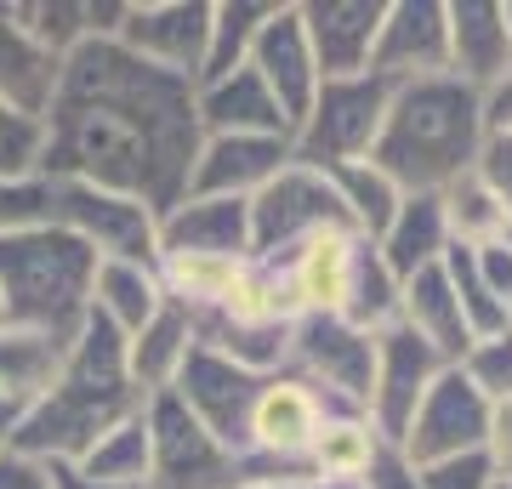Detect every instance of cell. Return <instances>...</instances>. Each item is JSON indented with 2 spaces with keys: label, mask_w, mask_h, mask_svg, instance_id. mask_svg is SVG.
<instances>
[{
  "label": "cell",
  "mask_w": 512,
  "mask_h": 489,
  "mask_svg": "<svg viewBox=\"0 0 512 489\" xmlns=\"http://www.w3.org/2000/svg\"><path fill=\"white\" fill-rule=\"evenodd\" d=\"M52 217V177L0 182V234H23Z\"/></svg>",
  "instance_id": "obj_38"
},
{
  "label": "cell",
  "mask_w": 512,
  "mask_h": 489,
  "mask_svg": "<svg viewBox=\"0 0 512 489\" xmlns=\"http://www.w3.org/2000/svg\"><path fill=\"white\" fill-rule=\"evenodd\" d=\"M63 353H69V342H57L46 330L0 325V399L18 404V410L46 399V387L63 370Z\"/></svg>",
  "instance_id": "obj_29"
},
{
  "label": "cell",
  "mask_w": 512,
  "mask_h": 489,
  "mask_svg": "<svg viewBox=\"0 0 512 489\" xmlns=\"http://www.w3.org/2000/svg\"><path fill=\"white\" fill-rule=\"evenodd\" d=\"M495 489H512V484H507V478H495Z\"/></svg>",
  "instance_id": "obj_48"
},
{
  "label": "cell",
  "mask_w": 512,
  "mask_h": 489,
  "mask_svg": "<svg viewBox=\"0 0 512 489\" xmlns=\"http://www.w3.org/2000/svg\"><path fill=\"white\" fill-rule=\"evenodd\" d=\"M143 393L126 370V336H114L97 313H86L80 336L63 353V370L12 427V450L35 455V461H80L103 433L143 410Z\"/></svg>",
  "instance_id": "obj_2"
},
{
  "label": "cell",
  "mask_w": 512,
  "mask_h": 489,
  "mask_svg": "<svg viewBox=\"0 0 512 489\" xmlns=\"http://www.w3.org/2000/svg\"><path fill=\"white\" fill-rule=\"evenodd\" d=\"M387 97L393 86L376 74H353V80H319L308 120L291 137V160L313 165V171H336V165L370 160L376 131L387 120Z\"/></svg>",
  "instance_id": "obj_7"
},
{
  "label": "cell",
  "mask_w": 512,
  "mask_h": 489,
  "mask_svg": "<svg viewBox=\"0 0 512 489\" xmlns=\"http://www.w3.org/2000/svg\"><path fill=\"white\" fill-rule=\"evenodd\" d=\"M439 200H444V228H450V245H461V251L495 245V239L507 234V211H501V200H495L478 177H461L456 188H444Z\"/></svg>",
  "instance_id": "obj_35"
},
{
  "label": "cell",
  "mask_w": 512,
  "mask_h": 489,
  "mask_svg": "<svg viewBox=\"0 0 512 489\" xmlns=\"http://www.w3.org/2000/svg\"><path fill=\"white\" fill-rule=\"evenodd\" d=\"M57 74H63V63L12 18V0H0V103L29 120H46L57 97Z\"/></svg>",
  "instance_id": "obj_23"
},
{
  "label": "cell",
  "mask_w": 512,
  "mask_h": 489,
  "mask_svg": "<svg viewBox=\"0 0 512 489\" xmlns=\"http://www.w3.org/2000/svg\"><path fill=\"white\" fill-rule=\"evenodd\" d=\"M473 177L501 200V211H507V222H512V131H490V137H484Z\"/></svg>",
  "instance_id": "obj_40"
},
{
  "label": "cell",
  "mask_w": 512,
  "mask_h": 489,
  "mask_svg": "<svg viewBox=\"0 0 512 489\" xmlns=\"http://www.w3.org/2000/svg\"><path fill=\"white\" fill-rule=\"evenodd\" d=\"M325 416H336V410L313 393L308 381H296V376L279 370V376H268V381H262V393H256L245 450L279 455V461H308V444L319 438Z\"/></svg>",
  "instance_id": "obj_18"
},
{
  "label": "cell",
  "mask_w": 512,
  "mask_h": 489,
  "mask_svg": "<svg viewBox=\"0 0 512 489\" xmlns=\"http://www.w3.org/2000/svg\"><path fill=\"white\" fill-rule=\"evenodd\" d=\"M490 404L478 399L473 387L461 381V370L450 364L433 387H427V399L421 410L410 416V433H404L399 455L404 467H439V461H456V455H478L490 444Z\"/></svg>",
  "instance_id": "obj_11"
},
{
  "label": "cell",
  "mask_w": 512,
  "mask_h": 489,
  "mask_svg": "<svg viewBox=\"0 0 512 489\" xmlns=\"http://www.w3.org/2000/svg\"><path fill=\"white\" fill-rule=\"evenodd\" d=\"M46 177V126L0 103V182Z\"/></svg>",
  "instance_id": "obj_37"
},
{
  "label": "cell",
  "mask_w": 512,
  "mask_h": 489,
  "mask_svg": "<svg viewBox=\"0 0 512 489\" xmlns=\"http://www.w3.org/2000/svg\"><path fill=\"white\" fill-rule=\"evenodd\" d=\"M188 347H194V319H188V308H177V302L165 296V308L126 342V370H131V381H137L143 399L171 393V381L183 370Z\"/></svg>",
  "instance_id": "obj_27"
},
{
  "label": "cell",
  "mask_w": 512,
  "mask_h": 489,
  "mask_svg": "<svg viewBox=\"0 0 512 489\" xmlns=\"http://www.w3.org/2000/svg\"><path fill=\"white\" fill-rule=\"evenodd\" d=\"M148 421V484L143 489H234V455L205 433L171 393L143 404Z\"/></svg>",
  "instance_id": "obj_9"
},
{
  "label": "cell",
  "mask_w": 512,
  "mask_h": 489,
  "mask_svg": "<svg viewBox=\"0 0 512 489\" xmlns=\"http://www.w3.org/2000/svg\"><path fill=\"white\" fill-rule=\"evenodd\" d=\"M444 370H450V364L421 342V336H410L404 325H393V330L376 336V381H370L365 421H370V433L382 438L387 450H399V444H404L410 416L421 410L427 387H433Z\"/></svg>",
  "instance_id": "obj_12"
},
{
  "label": "cell",
  "mask_w": 512,
  "mask_h": 489,
  "mask_svg": "<svg viewBox=\"0 0 512 489\" xmlns=\"http://www.w3.org/2000/svg\"><path fill=\"white\" fill-rule=\"evenodd\" d=\"M92 273L97 256L52 222L0 234V325L74 342L92 313Z\"/></svg>",
  "instance_id": "obj_4"
},
{
  "label": "cell",
  "mask_w": 512,
  "mask_h": 489,
  "mask_svg": "<svg viewBox=\"0 0 512 489\" xmlns=\"http://www.w3.org/2000/svg\"><path fill=\"white\" fill-rule=\"evenodd\" d=\"M296 12H302V35H308L319 80L370 74V52H376V35H382L387 0H308Z\"/></svg>",
  "instance_id": "obj_16"
},
{
  "label": "cell",
  "mask_w": 512,
  "mask_h": 489,
  "mask_svg": "<svg viewBox=\"0 0 512 489\" xmlns=\"http://www.w3.org/2000/svg\"><path fill=\"white\" fill-rule=\"evenodd\" d=\"M46 222L63 228V234H74L97 262H143V268H160V217L148 205L126 200V194L52 177V217Z\"/></svg>",
  "instance_id": "obj_8"
},
{
  "label": "cell",
  "mask_w": 512,
  "mask_h": 489,
  "mask_svg": "<svg viewBox=\"0 0 512 489\" xmlns=\"http://www.w3.org/2000/svg\"><path fill=\"white\" fill-rule=\"evenodd\" d=\"M285 376L308 381L336 416H365L376 381V336L353 330L336 313H302L285 347Z\"/></svg>",
  "instance_id": "obj_5"
},
{
  "label": "cell",
  "mask_w": 512,
  "mask_h": 489,
  "mask_svg": "<svg viewBox=\"0 0 512 489\" xmlns=\"http://www.w3.org/2000/svg\"><path fill=\"white\" fill-rule=\"evenodd\" d=\"M501 23H507V40H512V0H501Z\"/></svg>",
  "instance_id": "obj_47"
},
{
  "label": "cell",
  "mask_w": 512,
  "mask_h": 489,
  "mask_svg": "<svg viewBox=\"0 0 512 489\" xmlns=\"http://www.w3.org/2000/svg\"><path fill=\"white\" fill-rule=\"evenodd\" d=\"M52 467V489H103V484H92L80 467H69V461H46Z\"/></svg>",
  "instance_id": "obj_45"
},
{
  "label": "cell",
  "mask_w": 512,
  "mask_h": 489,
  "mask_svg": "<svg viewBox=\"0 0 512 489\" xmlns=\"http://www.w3.org/2000/svg\"><path fill=\"white\" fill-rule=\"evenodd\" d=\"M0 489H52V467L23 450H0Z\"/></svg>",
  "instance_id": "obj_42"
},
{
  "label": "cell",
  "mask_w": 512,
  "mask_h": 489,
  "mask_svg": "<svg viewBox=\"0 0 512 489\" xmlns=\"http://www.w3.org/2000/svg\"><path fill=\"white\" fill-rule=\"evenodd\" d=\"M160 256H222L251 262V200H200L188 194L160 217Z\"/></svg>",
  "instance_id": "obj_19"
},
{
  "label": "cell",
  "mask_w": 512,
  "mask_h": 489,
  "mask_svg": "<svg viewBox=\"0 0 512 489\" xmlns=\"http://www.w3.org/2000/svg\"><path fill=\"white\" fill-rule=\"evenodd\" d=\"M416 489H495V467L490 455H456L439 467H416Z\"/></svg>",
  "instance_id": "obj_39"
},
{
  "label": "cell",
  "mask_w": 512,
  "mask_h": 489,
  "mask_svg": "<svg viewBox=\"0 0 512 489\" xmlns=\"http://www.w3.org/2000/svg\"><path fill=\"white\" fill-rule=\"evenodd\" d=\"M478 148H484L478 91H467L456 74H427V80L393 86L370 165L399 194H444L461 177H473Z\"/></svg>",
  "instance_id": "obj_3"
},
{
  "label": "cell",
  "mask_w": 512,
  "mask_h": 489,
  "mask_svg": "<svg viewBox=\"0 0 512 489\" xmlns=\"http://www.w3.org/2000/svg\"><path fill=\"white\" fill-rule=\"evenodd\" d=\"M74 467L103 489H143L148 484V421H143V410L131 421H120L114 433H103Z\"/></svg>",
  "instance_id": "obj_33"
},
{
  "label": "cell",
  "mask_w": 512,
  "mask_h": 489,
  "mask_svg": "<svg viewBox=\"0 0 512 489\" xmlns=\"http://www.w3.org/2000/svg\"><path fill=\"white\" fill-rule=\"evenodd\" d=\"M444 29H450V74L467 91H484L512 69V40L501 23V0H456L444 6Z\"/></svg>",
  "instance_id": "obj_21"
},
{
  "label": "cell",
  "mask_w": 512,
  "mask_h": 489,
  "mask_svg": "<svg viewBox=\"0 0 512 489\" xmlns=\"http://www.w3.org/2000/svg\"><path fill=\"white\" fill-rule=\"evenodd\" d=\"M478 103H484V137H490V131H512V69L501 74Z\"/></svg>",
  "instance_id": "obj_44"
},
{
  "label": "cell",
  "mask_w": 512,
  "mask_h": 489,
  "mask_svg": "<svg viewBox=\"0 0 512 489\" xmlns=\"http://www.w3.org/2000/svg\"><path fill=\"white\" fill-rule=\"evenodd\" d=\"M12 18L63 63L86 40H114L126 6H97V0H12Z\"/></svg>",
  "instance_id": "obj_24"
},
{
  "label": "cell",
  "mask_w": 512,
  "mask_h": 489,
  "mask_svg": "<svg viewBox=\"0 0 512 489\" xmlns=\"http://www.w3.org/2000/svg\"><path fill=\"white\" fill-rule=\"evenodd\" d=\"M399 325L410 336H421L444 364H461V353L473 347V336H467V319H461V302H456V290H450L444 262L399 279Z\"/></svg>",
  "instance_id": "obj_22"
},
{
  "label": "cell",
  "mask_w": 512,
  "mask_h": 489,
  "mask_svg": "<svg viewBox=\"0 0 512 489\" xmlns=\"http://www.w3.org/2000/svg\"><path fill=\"white\" fill-rule=\"evenodd\" d=\"M194 109H200L205 137H285L291 143V126L279 114L274 91L262 86V74L251 63L211 80V86H194Z\"/></svg>",
  "instance_id": "obj_20"
},
{
  "label": "cell",
  "mask_w": 512,
  "mask_h": 489,
  "mask_svg": "<svg viewBox=\"0 0 512 489\" xmlns=\"http://www.w3.org/2000/svg\"><path fill=\"white\" fill-rule=\"evenodd\" d=\"M319 234H353V222L325 171L291 160L268 188L251 194V262H285Z\"/></svg>",
  "instance_id": "obj_6"
},
{
  "label": "cell",
  "mask_w": 512,
  "mask_h": 489,
  "mask_svg": "<svg viewBox=\"0 0 512 489\" xmlns=\"http://www.w3.org/2000/svg\"><path fill=\"white\" fill-rule=\"evenodd\" d=\"M46 177L92 182L165 217L188 200L205 131L194 86L131 57L120 40H86L63 57L46 109Z\"/></svg>",
  "instance_id": "obj_1"
},
{
  "label": "cell",
  "mask_w": 512,
  "mask_h": 489,
  "mask_svg": "<svg viewBox=\"0 0 512 489\" xmlns=\"http://www.w3.org/2000/svg\"><path fill=\"white\" fill-rule=\"evenodd\" d=\"M501 239H507V245H512V222H507V234H501Z\"/></svg>",
  "instance_id": "obj_49"
},
{
  "label": "cell",
  "mask_w": 512,
  "mask_h": 489,
  "mask_svg": "<svg viewBox=\"0 0 512 489\" xmlns=\"http://www.w3.org/2000/svg\"><path fill=\"white\" fill-rule=\"evenodd\" d=\"M262 381H268V376H251V370L217 359L211 347H188L183 370H177V381H171V399L183 404L188 416L200 421V427L217 438L228 455H245L251 410H256Z\"/></svg>",
  "instance_id": "obj_10"
},
{
  "label": "cell",
  "mask_w": 512,
  "mask_h": 489,
  "mask_svg": "<svg viewBox=\"0 0 512 489\" xmlns=\"http://www.w3.org/2000/svg\"><path fill=\"white\" fill-rule=\"evenodd\" d=\"M353 256H359V239L353 234H319L296 256H285L279 268H285V279L296 290V308L302 313H342V296H348V279H353Z\"/></svg>",
  "instance_id": "obj_26"
},
{
  "label": "cell",
  "mask_w": 512,
  "mask_h": 489,
  "mask_svg": "<svg viewBox=\"0 0 512 489\" xmlns=\"http://www.w3.org/2000/svg\"><path fill=\"white\" fill-rule=\"evenodd\" d=\"M245 63L262 74V86L274 91L279 114H285V126H291V137H296V126L308 120L313 97H319V69H313L308 35H302V12H296V6H274L268 23L256 29Z\"/></svg>",
  "instance_id": "obj_15"
},
{
  "label": "cell",
  "mask_w": 512,
  "mask_h": 489,
  "mask_svg": "<svg viewBox=\"0 0 512 489\" xmlns=\"http://www.w3.org/2000/svg\"><path fill=\"white\" fill-rule=\"evenodd\" d=\"M484 455H490L495 478H507V484H512V399H507V404H495V416H490V444H484Z\"/></svg>",
  "instance_id": "obj_43"
},
{
  "label": "cell",
  "mask_w": 512,
  "mask_h": 489,
  "mask_svg": "<svg viewBox=\"0 0 512 489\" xmlns=\"http://www.w3.org/2000/svg\"><path fill=\"white\" fill-rule=\"evenodd\" d=\"M268 0H217L211 6V52H205V74L200 86H211V80H222V74L245 69V57H251V40L256 29L268 23Z\"/></svg>",
  "instance_id": "obj_34"
},
{
  "label": "cell",
  "mask_w": 512,
  "mask_h": 489,
  "mask_svg": "<svg viewBox=\"0 0 512 489\" xmlns=\"http://www.w3.org/2000/svg\"><path fill=\"white\" fill-rule=\"evenodd\" d=\"M450 251V228H444V200L439 194H404V205L393 211L387 234L376 239V256L387 262L393 279H410V273L444 262Z\"/></svg>",
  "instance_id": "obj_25"
},
{
  "label": "cell",
  "mask_w": 512,
  "mask_h": 489,
  "mask_svg": "<svg viewBox=\"0 0 512 489\" xmlns=\"http://www.w3.org/2000/svg\"><path fill=\"white\" fill-rule=\"evenodd\" d=\"M330 188H336V200H342V211H348L353 234L359 239H376L387 234V222H393V211L404 205V194L393 188V182L376 171L370 160H353V165H336V171H325Z\"/></svg>",
  "instance_id": "obj_32"
},
{
  "label": "cell",
  "mask_w": 512,
  "mask_h": 489,
  "mask_svg": "<svg viewBox=\"0 0 512 489\" xmlns=\"http://www.w3.org/2000/svg\"><path fill=\"white\" fill-rule=\"evenodd\" d=\"M370 74L387 86L450 74V29H444V0H393L382 12V35L370 52Z\"/></svg>",
  "instance_id": "obj_14"
},
{
  "label": "cell",
  "mask_w": 512,
  "mask_h": 489,
  "mask_svg": "<svg viewBox=\"0 0 512 489\" xmlns=\"http://www.w3.org/2000/svg\"><path fill=\"white\" fill-rule=\"evenodd\" d=\"M376 450H382V438L370 433L365 416H325L319 438L308 444V467L325 484H365Z\"/></svg>",
  "instance_id": "obj_30"
},
{
  "label": "cell",
  "mask_w": 512,
  "mask_h": 489,
  "mask_svg": "<svg viewBox=\"0 0 512 489\" xmlns=\"http://www.w3.org/2000/svg\"><path fill=\"white\" fill-rule=\"evenodd\" d=\"M291 165L285 137H205L194 154L188 194L200 200H251L256 188H268Z\"/></svg>",
  "instance_id": "obj_17"
},
{
  "label": "cell",
  "mask_w": 512,
  "mask_h": 489,
  "mask_svg": "<svg viewBox=\"0 0 512 489\" xmlns=\"http://www.w3.org/2000/svg\"><path fill=\"white\" fill-rule=\"evenodd\" d=\"M461 381L473 387L478 399L490 404H507L512 399V330H501V336H478L467 353H461Z\"/></svg>",
  "instance_id": "obj_36"
},
{
  "label": "cell",
  "mask_w": 512,
  "mask_h": 489,
  "mask_svg": "<svg viewBox=\"0 0 512 489\" xmlns=\"http://www.w3.org/2000/svg\"><path fill=\"white\" fill-rule=\"evenodd\" d=\"M114 40L131 57L177 74L188 86H200L205 52H211V0H148V6H126Z\"/></svg>",
  "instance_id": "obj_13"
},
{
  "label": "cell",
  "mask_w": 512,
  "mask_h": 489,
  "mask_svg": "<svg viewBox=\"0 0 512 489\" xmlns=\"http://www.w3.org/2000/svg\"><path fill=\"white\" fill-rule=\"evenodd\" d=\"M256 489H359V484H325V478H291V484H256Z\"/></svg>",
  "instance_id": "obj_46"
},
{
  "label": "cell",
  "mask_w": 512,
  "mask_h": 489,
  "mask_svg": "<svg viewBox=\"0 0 512 489\" xmlns=\"http://www.w3.org/2000/svg\"><path fill=\"white\" fill-rule=\"evenodd\" d=\"M353 330L365 336H382V330L399 325V279L387 273V262L376 256L370 239H359V256H353V279H348V296H342V313Z\"/></svg>",
  "instance_id": "obj_31"
},
{
  "label": "cell",
  "mask_w": 512,
  "mask_h": 489,
  "mask_svg": "<svg viewBox=\"0 0 512 489\" xmlns=\"http://www.w3.org/2000/svg\"><path fill=\"white\" fill-rule=\"evenodd\" d=\"M473 268H478V279H484V290H490L495 302L512 313V245H507V239L478 245V251H473Z\"/></svg>",
  "instance_id": "obj_41"
},
{
  "label": "cell",
  "mask_w": 512,
  "mask_h": 489,
  "mask_svg": "<svg viewBox=\"0 0 512 489\" xmlns=\"http://www.w3.org/2000/svg\"><path fill=\"white\" fill-rule=\"evenodd\" d=\"M165 308V285L160 273L143 268V262H97L92 273V313L114 336H137V330Z\"/></svg>",
  "instance_id": "obj_28"
}]
</instances>
